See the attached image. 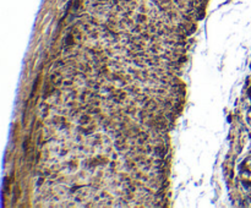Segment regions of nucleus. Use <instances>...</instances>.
Wrapping results in <instances>:
<instances>
[{
    "label": "nucleus",
    "mask_w": 251,
    "mask_h": 208,
    "mask_svg": "<svg viewBox=\"0 0 251 208\" xmlns=\"http://www.w3.org/2000/svg\"><path fill=\"white\" fill-rule=\"evenodd\" d=\"M248 120H249V122H250V125H251V109L248 111Z\"/></svg>",
    "instance_id": "f257e3e1"
}]
</instances>
